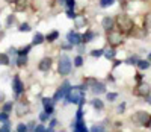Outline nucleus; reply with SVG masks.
I'll use <instances>...</instances> for the list:
<instances>
[{
	"instance_id": "f257e3e1",
	"label": "nucleus",
	"mask_w": 151,
	"mask_h": 132,
	"mask_svg": "<svg viewBox=\"0 0 151 132\" xmlns=\"http://www.w3.org/2000/svg\"><path fill=\"white\" fill-rule=\"evenodd\" d=\"M67 100L73 103H79L82 105L85 100V88L83 87H73L67 93Z\"/></svg>"
},
{
	"instance_id": "f03ea898",
	"label": "nucleus",
	"mask_w": 151,
	"mask_h": 132,
	"mask_svg": "<svg viewBox=\"0 0 151 132\" xmlns=\"http://www.w3.org/2000/svg\"><path fill=\"white\" fill-rule=\"evenodd\" d=\"M116 21H118V26H119L121 32H130L133 29V21L127 15H119L116 18Z\"/></svg>"
},
{
	"instance_id": "7ed1b4c3",
	"label": "nucleus",
	"mask_w": 151,
	"mask_h": 132,
	"mask_svg": "<svg viewBox=\"0 0 151 132\" xmlns=\"http://www.w3.org/2000/svg\"><path fill=\"white\" fill-rule=\"evenodd\" d=\"M133 122L137 123V125H144V126H148L151 123V117L147 114V112H136L133 115Z\"/></svg>"
},
{
	"instance_id": "20e7f679",
	"label": "nucleus",
	"mask_w": 151,
	"mask_h": 132,
	"mask_svg": "<svg viewBox=\"0 0 151 132\" xmlns=\"http://www.w3.org/2000/svg\"><path fill=\"white\" fill-rule=\"evenodd\" d=\"M70 70H71V61H70V58L68 56H62L60 61H59V73L65 76V74L70 73Z\"/></svg>"
},
{
	"instance_id": "39448f33",
	"label": "nucleus",
	"mask_w": 151,
	"mask_h": 132,
	"mask_svg": "<svg viewBox=\"0 0 151 132\" xmlns=\"http://www.w3.org/2000/svg\"><path fill=\"white\" fill-rule=\"evenodd\" d=\"M68 91H70V82H67V81H65L64 84H62L60 90H58V93L55 94V99H53V100H60L62 97H65V96H67Z\"/></svg>"
},
{
	"instance_id": "423d86ee",
	"label": "nucleus",
	"mask_w": 151,
	"mask_h": 132,
	"mask_svg": "<svg viewBox=\"0 0 151 132\" xmlns=\"http://www.w3.org/2000/svg\"><path fill=\"white\" fill-rule=\"evenodd\" d=\"M107 39H109V43H110L112 46H118V44H121V35H119L118 32L110 31L109 35H107Z\"/></svg>"
},
{
	"instance_id": "0eeeda50",
	"label": "nucleus",
	"mask_w": 151,
	"mask_h": 132,
	"mask_svg": "<svg viewBox=\"0 0 151 132\" xmlns=\"http://www.w3.org/2000/svg\"><path fill=\"white\" fill-rule=\"evenodd\" d=\"M68 41H70L71 44H79V43L82 41V35L76 34V32H70V34H68Z\"/></svg>"
},
{
	"instance_id": "6e6552de",
	"label": "nucleus",
	"mask_w": 151,
	"mask_h": 132,
	"mask_svg": "<svg viewBox=\"0 0 151 132\" xmlns=\"http://www.w3.org/2000/svg\"><path fill=\"white\" fill-rule=\"evenodd\" d=\"M150 91H151L150 85H147V84H142V85L137 87V94H139V96H148Z\"/></svg>"
},
{
	"instance_id": "1a4fd4ad",
	"label": "nucleus",
	"mask_w": 151,
	"mask_h": 132,
	"mask_svg": "<svg viewBox=\"0 0 151 132\" xmlns=\"http://www.w3.org/2000/svg\"><path fill=\"white\" fill-rule=\"evenodd\" d=\"M50 67H52V59H50V58H44V59L41 61V64H40V70L47 71Z\"/></svg>"
},
{
	"instance_id": "9d476101",
	"label": "nucleus",
	"mask_w": 151,
	"mask_h": 132,
	"mask_svg": "<svg viewBox=\"0 0 151 132\" xmlns=\"http://www.w3.org/2000/svg\"><path fill=\"white\" fill-rule=\"evenodd\" d=\"M14 90H15L17 94H21V91H23V84H21V81H20V77H15V79H14Z\"/></svg>"
},
{
	"instance_id": "9b49d317",
	"label": "nucleus",
	"mask_w": 151,
	"mask_h": 132,
	"mask_svg": "<svg viewBox=\"0 0 151 132\" xmlns=\"http://www.w3.org/2000/svg\"><path fill=\"white\" fill-rule=\"evenodd\" d=\"M92 93H94V94H101V93H104V85L95 82L94 87H92Z\"/></svg>"
},
{
	"instance_id": "f8f14e48",
	"label": "nucleus",
	"mask_w": 151,
	"mask_h": 132,
	"mask_svg": "<svg viewBox=\"0 0 151 132\" xmlns=\"http://www.w3.org/2000/svg\"><path fill=\"white\" fill-rule=\"evenodd\" d=\"M29 109V105L27 103H20L18 105V108H17V114L18 115H23V114H26Z\"/></svg>"
},
{
	"instance_id": "ddd939ff",
	"label": "nucleus",
	"mask_w": 151,
	"mask_h": 132,
	"mask_svg": "<svg viewBox=\"0 0 151 132\" xmlns=\"http://www.w3.org/2000/svg\"><path fill=\"white\" fill-rule=\"evenodd\" d=\"M74 20H76V28H83V26L86 24V20H85V17L83 15H76L74 17Z\"/></svg>"
},
{
	"instance_id": "4468645a",
	"label": "nucleus",
	"mask_w": 151,
	"mask_h": 132,
	"mask_svg": "<svg viewBox=\"0 0 151 132\" xmlns=\"http://www.w3.org/2000/svg\"><path fill=\"white\" fill-rule=\"evenodd\" d=\"M112 26H113V20H112L110 17L103 18V28H104L106 31H110V29H112Z\"/></svg>"
},
{
	"instance_id": "2eb2a0df",
	"label": "nucleus",
	"mask_w": 151,
	"mask_h": 132,
	"mask_svg": "<svg viewBox=\"0 0 151 132\" xmlns=\"http://www.w3.org/2000/svg\"><path fill=\"white\" fill-rule=\"evenodd\" d=\"M44 106H45V112L47 114H52L53 112V106H52V100L50 99H44Z\"/></svg>"
},
{
	"instance_id": "dca6fc26",
	"label": "nucleus",
	"mask_w": 151,
	"mask_h": 132,
	"mask_svg": "<svg viewBox=\"0 0 151 132\" xmlns=\"http://www.w3.org/2000/svg\"><path fill=\"white\" fill-rule=\"evenodd\" d=\"M95 36V34L94 32H86L83 36H82V41H85V43H88V41H91V39Z\"/></svg>"
},
{
	"instance_id": "f3484780",
	"label": "nucleus",
	"mask_w": 151,
	"mask_h": 132,
	"mask_svg": "<svg viewBox=\"0 0 151 132\" xmlns=\"http://www.w3.org/2000/svg\"><path fill=\"white\" fill-rule=\"evenodd\" d=\"M74 129H76V131H82V132H85V131H86V126L83 125L82 120H77V123L74 125Z\"/></svg>"
},
{
	"instance_id": "a211bd4d",
	"label": "nucleus",
	"mask_w": 151,
	"mask_h": 132,
	"mask_svg": "<svg viewBox=\"0 0 151 132\" xmlns=\"http://www.w3.org/2000/svg\"><path fill=\"white\" fill-rule=\"evenodd\" d=\"M44 41V36L41 35V34H35V36H33V44H41Z\"/></svg>"
},
{
	"instance_id": "6ab92c4d",
	"label": "nucleus",
	"mask_w": 151,
	"mask_h": 132,
	"mask_svg": "<svg viewBox=\"0 0 151 132\" xmlns=\"http://www.w3.org/2000/svg\"><path fill=\"white\" fill-rule=\"evenodd\" d=\"M0 64H2V65H6V64H9V58H8L5 53H0Z\"/></svg>"
},
{
	"instance_id": "aec40b11",
	"label": "nucleus",
	"mask_w": 151,
	"mask_h": 132,
	"mask_svg": "<svg viewBox=\"0 0 151 132\" xmlns=\"http://www.w3.org/2000/svg\"><path fill=\"white\" fill-rule=\"evenodd\" d=\"M104 55H106L107 59H112L113 56H115V50H113V49H107V50L104 52Z\"/></svg>"
},
{
	"instance_id": "412c9836",
	"label": "nucleus",
	"mask_w": 151,
	"mask_h": 132,
	"mask_svg": "<svg viewBox=\"0 0 151 132\" xmlns=\"http://www.w3.org/2000/svg\"><path fill=\"white\" fill-rule=\"evenodd\" d=\"M92 105H94V108H97V109H101V108H103V102L100 100V99H95V100L92 102Z\"/></svg>"
},
{
	"instance_id": "4be33fe9",
	"label": "nucleus",
	"mask_w": 151,
	"mask_h": 132,
	"mask_svg": "<svg viewBox=\"0 0 151 132\" xmlns=\"http://www.w3.org/2000/svg\"><path fill=\"white\" fill-rule=\"evenodd\" d=\"M137 65H139L141 70H145V69L150 67V62H148V61H139V64H137Z\"/></svg>"
},
{
	"instance_id": "5701e85b",
	"label": "nucleus",
	"mask_w": 151,
	"mask_h": 132,
	"mask_svg": "<svg viewBox=\"0 0 151 132\" xmlns=\"http://www.w3.org/2000/svg\"><path fill=\"white\" fill-rule=\"evenodd\" d=\"M145 26H147V29L151 31V14H148V15L145 17Z\"/></svg>"
},
{
	"instance_id": "b1692460",
	"label": "nucleus",
	"mask_w": 151,
	"mask_h": 132,
	"mask_svg": "<svg viewBox=\"0 0 151 132\" xmlns=\"http://www.w3.org/2000/svg\"><path fill=\"white\" fill-rule=\"evenodd\" d=\"M100 5H101L103 8L110 6V5H113V0H101V2H100Z\"/></svg>"
},
{
	"instance_id": "393cba45",
	"label": "nucleus",
	"mask_w": 151,
	"mask_h": 132,
	"mask_svg": "<svg viewBox=\"0 0 151 132\" xmlns=\"http://www.w3.org/2000/svg\"><path fill=\"white\" fill-rule=\"evenodd\" d=\"M56 38H58V32H52V34H50V35L47 36V39H48V41H55Z\"/></svg>"
},
{
	"instance_id": "a878e982",
	"label": "nucleus",
	"mask_w": 151,
	"mask_h": 132,
	"mask_svg": "<svg viewBox=\"0 0 151 132\" xmlns=\"http://www.w3.org/2000/svg\"><path fill=\"white\" fill-rule=\"evenodd\" d=\"M20 31H21V32H29V31H30V26L23 24V26H20Z\"/></svg>"
},
{
	"instance_id": "bb28decb",
	"label": "nucleus",
	"mask_w": 151,
	"mask_h": 132,
	"mask_svg": "<svg viewBox=\"0 0 151 132\" xmlns=\"http://www.w3.org/2000/svg\"><path fill=\"white\" fill-rule=\"evenodd\" d=\"M82 62H83V59H82V56H77V58H76V59H74V64H76V65H77V67H80V65H82Z\"/></svg>"
},
{
	"instance_id": "cd10ccee",
	"label": "nucleus",
	"mask_w": 151,
	"mask_h": 132,
	"mask_svg": "<svg viewBox=\"0 0 151 132\" xmlns=\"http://www.w3.org/2000/svg\"><path fill=\"white\" fill-rule=\"evenodd\" d=\"M67 6H68V9H73L74 8V5H76V2H74V0H67Z\"/></svg>"
},
{
	"instance_id": "c85d7f7f",
	"label": "nucleus",
	"mask_w": 151,
	"mask_h": 132,
	"mask_svg": "<svg viewBox=\"0 0 151 132\" xmlns=\"http://www.w3.org/2000/svg\"><path fill=\"white\" fill-rule=\"evenodd\" d=\"M9 128H11V125H9V122H6L2 128H0V131H2V132H5V131H9Z\"/></svg>"
},
{
	"instance_id": "c756f323",
	"label": "nucleus",
	"mask_w": 151,
	"mask_h": 132,
	"mask_svg": "<svg viewBox=\"0 0 151 132\" xmlns=\"http://www.w3.org/2000/svg\"><path fill=\"white\" fill-rule=\"evenodd\" d=\"M136 62H139V61H137V56H133V58L127 59V64H136Z\"/></svg>"
},
{
	"instance_id": "7c9ffc66",
	"label": "nucleus",
	"mask_w": 151,
	"mask_h": 132,
	"mask_svg": "<svg viewBox=\"0 0 151 132\" xmlns=\"http://www.w3.org/2000/svg\"><path fill=\"white\" fill-rule=\"evenodd\" d=\"M116 97H118L116 93H109V94H107V99H109V100H115Z\"/></svg>"
},
{
	"instance_id": "2f4dec72",
	"label": "nucleus",
	"mask_w": 151,
	"mask_h": 132,
	"mask_svg": "<svg viewBox=\"0 0 151 132\" xmlns=\"http://www.w3.org/2000/svg\"><path fill=\"white\" fill-rule=\"evenodd\" d=\"M101 55H103V50H94L92 52V56H97L98 58V56H101Z\"/></svg>"
},
{
	"instance_id": "473e14b6",
	"label": "nucleus",
	"mask_w": 151,
	"mask_h": 132,
	"mask_svg": "<svg viewBox=\"0 0 151 132\" xmlns=\"http://www.w3.org/2000/svg\"><path fill=\"white\" fill-rule=\"evenodd\" d=\"M26 61H27V59H26V56H23V55H21V56H20V59H18V65L26 64Z\"/></svg>"
},
{
	"instance_id": "72a5a7b5",
	"label": "nucleus",
	"mask_w": 151,
	"mask_h": 132,
	"mask_svg": "<svg viewBox=\"0 0 151 132\" xmlns=\"http://www.w3.org/2000/svg\"><path fill=\"white\" fill-rule=\"evenodd\" d=\"M11 108H12V103H6L5 106H3V111H5V112H9Z\"/></svg>"
},
{
	"instance_id": "f704fd0d",
	"label": "nucleus",
	"mask_w": 151,
	"mask_h": 132,
	"mask_svg": "<svg viewBox=\"0 0 151 132\" xmlns=\"http://www.w3.org/2000/svg\"><path fill=\"white\" fill-rule=\"evenodd\" d=\"M29 50H30V46H27V47H24L23 50H20V55H26V53H27Z\"/></svg>"
},
{
	"instance_id": "c9c22d12",
	"label": "nucleus",
	"mask_w": 151,
	"mask_h": 132,
	"mask_svg": "<svg viewBox=\"0 0 151 132\" xmlns=\"http://www.w3.org/2000/svg\"><path fill=\"white\" fill-rule=\"evenodd\" d=\"M67 15H68L70 18H74V17H76V14H74V11H73V9H68V12H67Z\"/></svg>"
},
{
	"instance_id": "e433bc0d",
	"label": "nucleus",
	"mask_w": 151,
	"mask_h": 132,
	"mask_svg": "<svg viewBox=\"0 0 151 132\" xmlns=\"http://www.w3.org/2000/svg\"><path fill=\"white\" fill-rule=\"evenodd\" d=\"M26 129H27V126H24V125H20V126L17 128L18 132H23V131H26Z\"/></svg>"
},
{
	"instance_id": "4c0bfd02",
	"label": "nucleus",
	"mask_w": 151,
	"mask_h": 132,
	"mask_svg": "<svg viewBox=\"0 0 151 132\" xmlns=\"http://www.w3.org/2000/svg\"><path fill=\"white\" fill-rule=\"evenodd\" d=\"M6 118H8V112H3V114H0V120H6Z\"/></svg>"
},
{
	"instance_id": "58836bf2",
	"label": "nucleus",
	"mask_w": 151,
	"mask_h": 132,
	"mask_svg": "<svg viewBox=\"0 0 151 132\" xmlns=\"http://www.w3.org/2000/svg\"><path fill=\"white\" fill-rule=\"evenodd\" d=\"M47 115H48L47 112H45V114H41V115H40V118H41V120L44 122V120H47Z\"/></svg>"
},
{
	"instance_id": "ea45409f",
	"label": "nucleus",
	"mask_w": 151,
	"mask_h": 132,
	"mask_svg": "<svg viewBox=\"0 0 151 132\" xmlns=\"http://www.w3.org/2000/svg\"><path fill=\"white\" fill-rule=\"evenodd\" d=\"M82 114H83V112H82V108H80L79 112H77V120H82Z\"/></svg>"
},
{
	"instance_id": "a19ab883",
	"label": "nucleus",
	"mask_w": 151,
	"mask_h": 132,
	"mask_svg": "<svg viewBox=\"0 0 151 132\" xmlns=\"http://www.w3.org/2000/svg\"><path fill=\"white\" fill-rule=\"evenodd\" d=\"M14 21H15V18H14V17H9V18H8V24H11V23H14Z\"/></svg>"
},
{
	"instance_id": "79ce46f5",
	"label": "nucleus",
	"mask_w": 151,
	"mask_h": 132,
	"mask_svg": "<svg viewBox=\"0 0 151 132\" xmlns=\"http://www.w3.org/2000/svg\"><path fill=\"white\" fill-rule=\"evenodd\" d=\"M35 131H40V132H41V131H45V128H44V126H36Z\"/></svg>"
},
{
	"instance_id": "37998d69",
	"label": "nucleus",
	"mask_w": 151,
	"mask_h": 132,
	"mask_svg": "<svg viewBox=\"0 0 151 132\" xmlns=\"http://www.w3.org/2000/svg\"><path fill=\"white\" fill-rule=\"evenodd\" d=\"M101 129H103L101 126H94V128H92V131H94V132H95V131H101Z\"/></svg>"
},
{
	"instance_id": "c03bdc74",
	"label": "nucleus",
	"mask_w": 151,
	"mask_h": 132,
	"mask_svg": "<svg viewBox=\"0 0 151 132\" xmlns=\"http://www.w3.org/2000/svg\"><path fill=\"white\" fill-rule=\"evenodd\" d=\"M122 109H124V105H121V106L118 108V112H122Z\"/></svg>"
},
{
	"instance_id": "a18cd8bd",
	"label": "nucleus",
	"mask_w": 151,
	"mask_h": 132,
	"mask_svg": "<svg viewBox=\"0 0 151 132\" xmlns=\"http://www.w3.org/2000/svg\"><path fill=\"white\" fill-rule=\"evenodd\" d=\"M59 2H60L62 5H65V2H67V0H59Z\"/></svg>"
},
{
	"instance_id": "49530a36",
	"label": "nucleus",
	"mask_w": 151,
	"mask_h": 132,
	"mask_svg": "<svg viewBox=\"0 0 151 132\" xmlns=\"http://www.w3.org/2000/svg\"><path fill=\"white\" fill-rule=\"evenodd\" d=\"M0 100H3V93H0Z\"/></svg>"
},
{
	"instance_id": "de8ad7c7",
	"label": "nucleus",
	"mask_w": 151,
	"mask_h": 132,
	"mask_svg": "<svg viewBox=\"0 0 151 132\" xmlns=\"http://www.w3.org/2000/svg\"><path fill=\"white\" fill-rule=\"evenodd\" d=\"M6 2H15V0H6Z\"/></svg>"
},
{
	"instance_id": "09e8293b",
	"label": "nucleus",
	"mask_w": 151,
	"mask_h": 132,
	"mask_svg": "<svg viewBox=\"0 0 151 132\" xmlns=\"http://www.w3.org/2000/svg\"><path fill=\"white\" fill-rule=\"evenodd\" d=\"M148 58H150V61H151V53H150V56H148Z\"/></svg>"
}]
</instances>
